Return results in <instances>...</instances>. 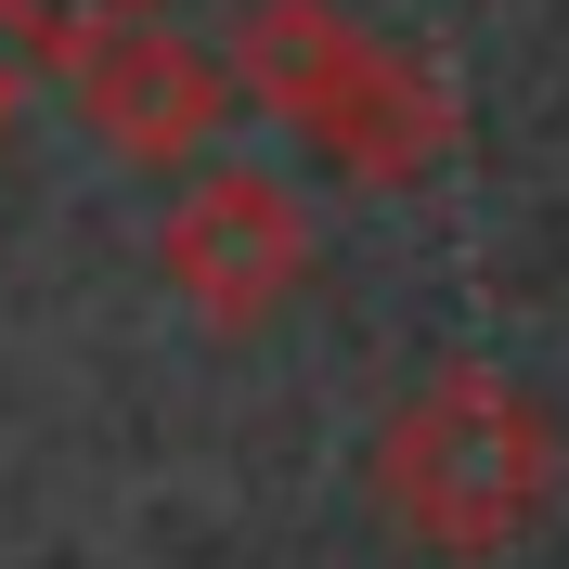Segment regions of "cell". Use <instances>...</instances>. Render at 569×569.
<instances>
[{
    "label": "cell",
    "instance_id": "obj_4",
    "mask_svg": "<svg viewBox=\"0 0 569 569\" xmlns=\"http://www.w3.org/2000/svg\"><path fill=\"white\" fill-rule=\"evenodd\" d=\"M66 104H78V130L104 142V156L181 169V156L220 130V78H208V52H181V39L142 13V27H104V39L66 52Z\"/></svg>",
    "mask_w": 569,
    "mask_h": 569
},
{
    "label": "cell",
    "instance_id": "obj_6",
    "mask_svg": "<svg viewBox=\"0 0 569 569\" xmlns=\"http://www.w3.org/2000/svg\"><path fill=\"white\" fill-rule=\"evenodd\" d=\"M13 117H27V78H13V52H0V142H13Z\"/></svg>",
    "mask_w": 569,
    "mask_h": 569
},
{
    "label": "cell",
    "instance_id": "obj_3",
    "mask_svg": "<svg viewBox=\"0 0 569 569\" xmlns=\"http://www.w3.org/2000/svg\"><path fill=\"white\" fill-rule=\"evenodd\" d=\"M156 272L181 284L194 323L259 337V323L311 284V208H298L272 169H194L169 194V220H156Z\"/></svg>",
    "mask_w": 569,
    "mask_h": 569
},
{
    "label": "cell",
    "instance_id": "obj_2",
    "mask_svg": "<svg viewBox=\"0 0 569 569\" xmlns=\"http://www.w3.org/2000/svg\"><path fill=\"white\" fill-rule=\"evenodd\" d=\"M233 78H247L272 117H298L350 181H415V169H440V142H453V104L401 66L389 39H362L350 13H323V0H259L247 27H233Z\"/></svg>",
    "mask_w": 569,
    "mask_h": 569
},
{
    "label": "cell",
    "instance_id": "obj_5",
    "mask_svg": "<svg viewBox=\"0 0 569 569\" xmlns=\"http://www.w3.org/2000/svg\"><path fill=\"white\" fill-rule=\"evenodd\" d=\"M156 0H0V27L39 39V52H78V39H104V27H142Z\"/></svg>",
    "mask_w": 569,
    "mask_h": 569
},
{
    "label": "cell",
    "instance_id": "obj_1",
    "mask_svg": "<svg viewBox=\"0 0 569 569\" xmlns=\"http://www.w3.org/2000/svg\"><path fill=\"white\" fill-rule=\"evenodd\" d=\"M376 518H389L415 557L440 569H492L505 543L543 531V505H557V415H543L505 362H440L415 389L389 401L376 427Z\"/></svg>",
    "mask_w": 569,
    "mask_h": 569
}]
</instances>
